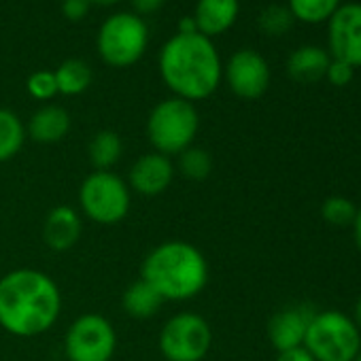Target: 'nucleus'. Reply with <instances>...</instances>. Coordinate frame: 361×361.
I'll use <instances>...</instances> for the list:
<instances>
[{
	"label": "nucleus",
	"instance_id": "1",
	"mask_svg": "<svg viewBox=\"0 0 361 361\" xmlns=\"http://www.w3.org/2000/svg\"><path fill=\"white\" fill-rule=\"evenodd\" d=\"M62 312V293L51 276L20 268L0 276V325L20 338L41 336Z\"/></svg>",
	"mask_w": 361,
	"mask_h": 361
},
{
	"label": "nucleus",
	"instance_id": "2",
	"mask_svg": "<svg viewBox=\"0 0 361 361\" xmlns=\"http://www.w3.org/2000/svg\"><path fill=\"white\" fill-rule=\"evenodd\" d=\"M159 75L176 98L198 102L215 94L224 64L209 37L200 32L176 35L159 51Z\"/></svg>",
	"mask_w": 361,
	"mask_h": 361
},
{
	"label": "nucleus",
	"instance_id": "3",
	"mask_svg": "<svg viewBox=\"0 0 361 361\" xmlns=\"http://www.w3.org/2000/svg\"><path fill=\"white\" fill-rule=\"evenodd\" d=\"M147 281L164 302H185L196 298L209 283V262L204 253L185 240H166L142 262Z\"/></svg>",
	"mask_w": 361,
	"mask_h": 361
},
{
	"label": "nucleus",
	"instance_id": "4",
	"mask_svg": "<svg viewBox=\"0 0 361 361\" xmlns=\"http://www.w3.org/2000/svg\"><path fill=\"white\" fill-rule=\"evenodd\" d=\"M200 117L194 102L183 98H168L153 106L147 119V138L153 149L166 157L178 155L196 140Z\"/></svg>",
	"mask_w": 361,
	"mask_h": 361
},
{
	"label": "nucleus",
	"instance_id": "5",
	"mask_svg": "<svg viewBox=\"0 0 361 361\" xmlns=\"http://www.w3.org/2000/svg\"><path fill=\"white\" fill-rule=\"evenodd\" d=\"M314 361H353L361 350V329L340 310L314 312L302 344Z\"/></svg>",
	"mask_w": 361,
	"mask_h": 361
},
{
	"label": "nucleus",
	"instance_id": "6",
	"mask_svg": "<svg viewBox=\"0 0 361 361\" xmlns=\"http://www.w3.org/2000/svg\"><path fill=\"white\" fill-rule=\"evenodd\" d=\"M79 207L94 224L117 226L130 213L132 194L121 176L111 170H96L79 188Z\"/></svg>",
	"mask_w": 361,
	"mask_h": 361
},
{
	"label": "nucleus",
	"instance_id": "7",
	"mask_svg": "<svg viewBox=\"0 0 361 361\" xmlns=\"http://www.w3.org/2000/svg\"><path fill=\"white\" fill-rule=\"evenodd\" d=\"M149 30L136 13H115L106 18L98 30L96 47L100 58L115 68L134 66L147 51Z\"/></svg>",
	"mask_w": 361,
	"mask_h": 361
},
{
	"label": "nucleus",
	"instance_id": "8",
	"mask_svg": "<svg viewBox=\"0 0 361 361\" xmlns=\"http://www.w3.org/2000/svg\"><path fill=\"white\" fill-rule=\"evenodd\" d=\"M213 346L209 321L196 312L170 317L159 331V350L166 361H202Z\"/></svg>",
	"mask_w": 361,
	"mask_h": 361
},
{
	"label": "nucleus",
	"instance_id": "9",
	"mask_svg": "<svg viewBox=\"0 0 361 361\" xmlns=\"http://www.w3.org/2000/svg\"><path fill=\"white\" fill-rule=\"evenodd\" d=\"M115 348L117 334L113 323L96 312H87L75 319L64 338L68 361H111Z\"/></svg>",
	"mask_w": 361,
	"mask_h": 361
},
{
	"label": "nucleus",
	"instance_id": "10",
	"mask_svg": "<svg viewBox=\"0 0 361 361\" xmlns=\"http://www.w3.org/2000/svg\"><path fill=\"white\" fill-rule=\"evenodd\" d=\"M327 54L353 68L361 66V3L340 5L327 20Z\"/></svg>",
	"mask_w": 361,
	"mask_h": 361
},
{
	"label": "nucleus",
	"instance_id": "11",
	"mask_svg": "<svg viewBox=\"0 0 361 361\" xmlns=\"http://www.w3.org/2000/svg\"><path fill=\"white\" fill-rule=\"evenodd\" d=\"M226 81L243 100H257L270 87V66L266 58L253 49L236 51L226 64Z\"/></svg>",
	"mask_w": 361,
	"mask_h": 361
},
{
	"label": "nucleus",
	"instance_id": "12",
	"mask_svg": "<svg viewBox=\"0 0 361 361\" xmlns=\"http://www.w3.org/2000/svg\"><path fill=\"white\" fill-rule=\"evenodd\" d=\"M174 178V164L170 157L151 151L138 157L130 168V183L128 188L140 196L153 198L164 194Z\"/></svg>",
	"mask_w": 361,
	"mask_h": 361
},
{
	"label": "nucleus",
	"instance_id": "13",
	"mask_svg": "<svg viewBox=\"0 0 361 361\" xmlns=\"http://www.w3.org/2000/svg\"><path fill=\"white\" fill-rule=\"evenodd\" d=\"M312 314L314 310L306 306H291V308L279 310L268 323V338L272 346L279 353L302 346Z\"/></svg>",
	"mask_w": 361,
	"mask_h": 361
},
{
	"label": "nucleus",
	"instance_id": "14",
	"mask_svg": "<svg viewBox=\"0 0 361 361\" xmlns=\"http://www.w3.org/2000/svg\"><path fill=\"white\" fill-rule=\"evenodd\" d=\"M81 232H83V224L75 209L60 204L47 213V219L43 226V238L49 249H54V251L73 249L79 243Z\"/></svg>",
	"mask_w": 361,
	"mask_h": 361
},
{
	"label": "nucleus",
	"instance_id": "15",
	"mask_svg": "<svg viewBox=\"0 0 361 361\" xmlns=\"http://www.w3.org/2000/svg\"><path fill=\"white\" fill-rule=\"evenodd\" d=\"M240 13L238 0H198L194 22L200 35L204 37H217L228 32Z\"/></svg>",
	"mask_w": 361,
	"mask_h": 361
},
{
	"label": "nucleus",
	"instance_id": "16",
	"mask_svg": "<svg viewBox=\"0 0 361 361\" xmlns=\"http://www.w3.org/2000/svg\"><path fill=\"white\" fill-rule=\"evenodd\" d=\"M68 132H71V115L66 113V109L56 104H47L39 109L30 117L26 128V134L41 145L60 142L62 138H66Z\"/></svg>",
	"mask_w": 361,
	"mask_h": 361
},
{
	"label": "nucleus",
	"instance_id": "17",
	"mask_svg": "<svg viewBox=\"0 0 361 361\" xmlns=\"http://www.w3.org/2000/svg\"><path fill=\"white\" fill-rule=\"evenodd\" d=\"M329 62L331 56L327 54V49L317 45H302L289 56L287 73L298 83H314L325 79Z\"/></svg>",
	"mask_w": 361,
	"mask_h": 361
},
{
	"label": "nucleus",
	"instance_id": "18",
	"mask_svg": "<svg viewBox=\"0 0 361 361\" xmlns=\"http://www.w3.org/2000/svg\"><path fill=\"white\" fill-rule=\"evenodd\" d=\"M161 295L142 279L134 281L123 293V308L134 319H149L161 308Z\"/></svg>",
	"mask_w": 361,
	"mask_h": 361
},
{
	"label": "nucleus",
	"instance_id": "19",
	"mask_svg": "<svg viewBox=\"0 0 361 361\" xmlns=\"http://www.w3.org/2000/svg\"><path fill=\"white\" fill-rule=\"evenodd\" d=\"M87 151H90V161L94 164L96 170H111L121 157L123 142L117 132L100 130L92 136Z\"/></svg>",
	"mask_w": 361,
	"mask_h": 361
},
{
	"label": "nucleus",
	"instance_id": "20",
	"mask_svg": "<svg viewBox=\"0 0 361 361\" xmlns=\"http://www.w3.org/2000/svg\"><path fill=\"white\" fill-rule=\"evenodd\" d=\"M54 75L58 83V94L64 96H79L92 83V68L79 58L64 60Z\"/></svg>",
	"mask_w": 361,
	"mask_h": 361
},
{
	"label": "nucleus",
	"instance_id": "21",
	"mask_svg": "<svg viewBox=\"0 0 361 361\" xmlns=\"http://www.w3.org/2000/svg\"><path fill=\"white\" fill-rule=\"evenodd\" d=\"M26 142V128L22 119L9 111L0 109V164L13 159Z\"/></svg>",
	"mask_w": 361,
	"mask_h": 361
},
{
	"label": "nucleus",
	"instance_id": "22",
	"mask_svg": "<svg viewBox=\"0 0 361 361\" xmlns=\"http://www.w3.org/2000/svg\"><path fill=\"white\" fill-rule=\"evenodd\" d=\"M342 0H287V9L291 11L293 20H300L304 24H321L327 22Z\"/></svg>",
	"mask_w": 361,
	"mask_h": 361
},
{
	"label": "nucleus",
	"instance_id": "23",
	"mask_svg": "<svg viewBox=\"0 0 361 361\" xmlns=\"http://www.w3.org/2000/svg\"><path fill=\"white\" fill-rule=\"evenodd\" d=\"M178 170L185 178L204 180L213 172V157H211L209 151L192 145L183 153H178Z\"/></svg>",
	"mask_w": 361,
	"mask_h": 361
},
{
	"label": "nucleus",
	"instance_id": "24",
	"mask_svg": "<svg viewBox=\"0 0 361 361\" xmlns=\"http://www.w3.org/2000/svg\"><path fill=\"white\" fill-rule=\"evenodd\" d=\"M357 215V207L353 200L344 196H329L321 204V217L325 224L334 228H350Z\"/></svg>",
	"mask_w": 361,
	"mask_h": 361
},
{
	"label": "nucleus",
	"instance_id": "25",
	"mask_svg": "<svg viewBox=\"0 0 361 361\" xmlns=\"http://www.w3.org/2000/svg\"><path fill=\"white\" fill-rule=\"evenodd\" d=\"M293 16L291 11L287 9V5H268L259 18H257V24H259V30L268 37H283L291 30L293 26Z\"/></svg>",
	"mask_w": 361,
	"mask_h": 361
},
{
	"label": "nucleus",
	"instance_id": "26",
	"mask_svg": "<svg viewBox=\"0 0 361 361\" xmlns=\"http://www.w3.org/2000/svg\"><path fill=\"white\" fill-rule=\"evenodd\" d=\"M28 94L37 100H51L58 94L56 75L51 71H37L28 77Z\"/></svg>",
	"mask_w": 361,
	"mask_h": 361
},
{
	"label": "nucleus",
	"instance_id": "27",
	"mask_svg": "<svg viewBox=\"0 0 361 361\" xmlns=\"http://www.w3.org/2000/svg\"><path fill=\"white\" fill-rule=\"evenodd\" d=\"M355 77V68L348 66L346 62H340V60H334L329 62L327 66V73H325V79L334 85V87H346Z\"/></svg>",
	"mask_w": 361,
	"mask_h": 361
},
{
	"label": "nucleus",
	"instance_id": "28",
	"mask_svg": "<svg viewBox=\"0 0 361 361\" xmlns=\"http://www.w3.org/2000/svg\"><path fill=\"white\" fill-rule=\"evenodd\" d=\"M90 0H64L62 3V16L71 22H79L90 13Z\"/></svg>",
	"mask_w": 361,
	"mask_h": 361
},
{
	"label": "nucleus",
	"instance_id": "29",
	"mask_svg": "<svg viewBox=\"0 0 361 361\" xmlns=\"http://www.w3.org/2000/svg\"><path fill=\"white\" fill-rule=\"evenodd\" d=\"M130 3H132L136 16L142 18V16H151V13L159 11L164 7L166 0H130Z\"/></svg>",
	"mask_w": 361,
	"mask_h": 361
},
{
	"label": "nucleus",
	"instance_id": "30",
	"mask_svg": "<svg viewBox=\"0 0 361 361\" xmlns=\"http://www.w3.org/2000/svg\"><path fill=\"white\" fill-rule=\"evenodd\" d=\"M276 361H314V359L304 346H298V348H289V350L279 353Z\"/></svg>",
	"mask_w": 361,
	"mask_h": 361
},
{
	"label": "nucleus",
	"instance_id": "31",
	"mask_svg": "<svg viewBox=\"0 0 361 361\" xmlns=\"http://www.w3.org/2000/svg\"><path fill=\"white\" fill-rule=\"evenodd\" d=\"M353 236H355V245L361 253V207L357 209V215H355V221H353Z\"/></svg>",
	"mask_w": 361,
	"mask_h": 361
},
{
	"label": "nucleus",
	"instance_id": "32",
	"mask_svg": "<svg viewBox=\"0 0 361 361\" xmlns=\"http://www.w3.org/2000/svg\"><path fill=\"white\" fill-rule=\"evenodd\" d=\"M353 321H355V325L361 329V295L357 298V302H355V310H353Z\"/></svg>",
	"mask_w": 361,
	"mask_h": 361
},
{
	"label": "nucleus",
	"instance_id": "33",
	"mask_svg": "<svg viewBox=\"0 0 361 361\" xmlns=\"http://www.w3.org/2000/svg\"><path fill=\"white\" fill-rule=\"evenodd\" d=\"M90 3H96V5H115L119 0H90Z\"/></svg>",
	"mask_w": 361,
	"mask_h": 361
},
{
	"label": "nucleus",
	"instance_id": "34",
	"mask_svg": "<svg viewBox=\"0 0 361 361\" xmlns=\"http://www.w3.org/2000/svg\"><path fill=\"white\" fill-rule=\"evenodd\" d=\"M353 361H361V350H359V355H357V357H355Z\"/></svg>",
	"mask_w": 361,
	"mask_h": 361
}]
</instances>
